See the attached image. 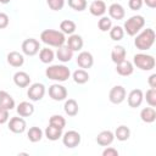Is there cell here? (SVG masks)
<instances>
[{
	"label": "cell",
	"instance_id": "ffe728a7",
	"mask_svg": "<svg viewBox=\"0 0 156 156\" xmlns=\"http://www.w3.org/2000/svg\"><path fill=\"white\" fill-rule=\"evenodd\" d=\"M126 56H127V51H126V49L122 45H116L112 49V51H111V60L116 65H118L122 61H124L126 60Z\"/></svg>",
	"mask_w": 156,
	"mask_h": 156
},
{
	"label": "cell",
	"instance_id": "7c38bea8",
	"mask_svg": "<svg viewBox=\"0 0 156 156\" xmlns=\"http://www.w3.org/2000/svg\"><path fill=\"white\" fill-rule=\"evenodd\" d=\"M144 100V93L140 90V89H133L129 94H128V98H127V101H128V105L133 108H136L141 105Z\"/></svg>",
	"mask_w": 156,
	"mask_h": 156
},
{
	"label": "cell",
	"instance_id": "52a82bcc",
	"mask_svg": "<svg viewBox=\"0 0 156 156\" xmlns=\"http://www.w3.org/2000/svg\"><path fill=\"white\" fill-rule=\"evenodd\" d=\"M40 43L34 38H28L22 43V52L27 56H34L39 52Z\"/></svg>",
	"mask_w": 156,
	"mask_h": 156
},
{
	"label": "cell",
	"instance_id": "b9f144b4",
	"mask_svg": "<svg viewBox=\"0 0 156 156\" xmlns=\"http://www.w3.org/2000/svg\"><path fill=\"white\" fill-rule=\"evenodd\" d=\"M102 156H118V151L112 146H106V149L102 151Z\"/></svg>",
	"mask_w": 156,
	"mask_h": 156
},
{
	"label": "cell",
	"instance_id": "60d3db41",
	"mask_svg": "<svg viewBox=\"0 0 156 156\" xmlns=\"http://www.w3.org/2000/svg\"><path fill=\"white\" fill-rule=\"evenodd\" d=\"M10 18L5 12H0V29H4L9 26Z\"/></svg>",
	"mask_w": 156,
	"mask_h": 156
},
{
	"label": "cell",
	"instance_id": "f6af8a7d",
	"mask_svg": "<svg viewBox=\"0 0 156 156\" xmlns=\"http://www.w3.org/2000/svg\"><path fill=\"white\" fill-rule=\"evenodd\" d=\"M11 0H0V4H9Z\"/></svg>",
	"mask_w": 156,
	"mask_h": 156
},
{
	"label": "cell",
	"instance_id": "4fadbf2b",
	"mask_svg": "<svg viewBox=\"0 0 156 156\" xmlns=\"http://www.w3.org/2000/svg\"><path fill=\"white\" fill-rule=\"evenodd\" d=\"M77 65L80 68H83V69L90 68L94 65V57H93V55L89 51H82V52H79L78 56H77Z\"/></svg>",
	"mask_w": 156,
	"mask_h": 156
},
{
	"label": "cell",
	"instance_id": "d590c367",
	"mask_svg": "<svg viewBox=\"0 0 156 156\" xmlns=\"http://www.w3.org/2000/svg\"><path fill=\"white\" fill-rule=\"evenodd\" d=\"M68 6L74 11L82 12L87 9V0H68Z\"/></svg>",
	"mask_w": 156,
	"mask_h": 156
},
{
	"label": "cell",
	"instance_id": "cb8c5ba5",
	"mask_svg": "<svg viewBox=\"0 0 156 156\" xmlns=\"http://www.w3.org/2000/svg\"><path fill=\"white\" fill-rule=\"evenodd\" d=\"M0 106L6 108V110H12L15 108V100L5 90H0Z\"/></svg>",
	"mask_w": 156,
	"mask_h": 156
},
{
	"label": "cell",
	"instance_id": "8d00e7d4",
	"mask_svg": "<svg viewBox=\"0 0 156 156\" xmlns=\"http://www.w3.org/2000/svg\"><path fill=\"white\" fill-rule=\"evenodd\" d=\"M144 98L146 99V102L151 107H155L156 106V88H150L149 90H146Z\"/></svg>",
	"mask_w": 156,
	"mask_h": 156
},
{
	"label": "cell",
	"instance_id": "484cf974",
	"mask_svg": "<svg viewBox=\"0 0 156 156\" xmlns=\"http://www.w3.org/2000/svg\"><path fill=\"white\" fill-rule=\"evenodd\" d=\"M63 110H65L66 115H68L69 117H74L78 113L79 107L74 99H68V100H66V102L63 105Z\"/></svg>",
	"mask_w": 156,
	"mask_h": 156
},
{
	"label": "cell",
	"instance_id": "5bb4252c",
	"mask_svg": "<svg viewBox=\"0 0 156 156\" xmlns=\"http://www.w3.org/2000/svg\"><path fill=\"white\" fill-rule=\"evenodd\" d=\"M113 140H115V134L111 130H102L96 136V143L100 146H105V147L111 145L113 143Z\"/></svg>",
	"mask_w": 156,
	"mask_h": 156
},
{
	"label": "cell",
	"instance_id": "1f68e13d",
	"mask_svg": "<svg viewBox=\"0 0 156 156\" xmlns=\"http://www.w3.org/2000/svg\"><path fill=\"white\" fill-rule=\"evenodd\" d=\"M54 57H55V54H54V51L51 49H49V48L40 49V51H39V58H40V61L43 63H50V62H52Z\"/></svg>",
	"mask_w": 156,
	"mask_h": 156
},
{
	"label": "cell",
	"instance_id": "4316f807",
	"mask_svg": "<svg viewBox=\"0 0 156 156\" xmlns=\"http://www.w3.org/2000/svg\"><path fill=\"white\" fill-rule=\"evenodd\" d=\"M45 136L51 140V141H55V140H58L61 136H62V129L57 128V127H54L51 124H49L45 129Z\"/></svg>",
	"mask_w": 156,
	"mask_h": 156
},
{
	"label": "cell",
	"instance_id": "44dd1931",
	"mask_svg": "<svg viewBox=\"0 0 156 156\" xmlns=\"http://www.w3.org/2000/svg\"><path fill=\"white\" fill-rule=\"evenodd\" d=\"M7 63L12 67H21L24 63V57L18 51H11L7 54Z\"/></svg>",
	"mask_w": 156,
	"mask_h": 156
},
{
	"label": "cell",
	"instance_id": "f546056e",
	"mask_svg": "<svg viewBox=\"0 0 156 156\" xmlns=\"http://www.w3.org/2000/svg\"><path fill=\"white\" fill-rule=\"evenodd\" d=\"M76 28H77L76 23H74L73 21H71V20H63V21L60 23V29H61V32H62L63 34L71 35V34L74 33Z\"/></svg>",
	"mask_w": 156,
	"mask_h": 156
},
{
	"label": "cell",
	"instance_id": "3957f363",
	"mask_svg": "<svg viewBox=\"0 0 156 156\" xmlns=\"http://www.w3.org/2000/svg\"><path fill=\"white\" fill-rule=\"evenodd\" d=\"M45 76L51 80L65 82L69 78L71 71L65 65H52V66H49L45 69Z\"/></svg>",
	"mask_w": 156,
	"mask_h": 156
},
{
	"label": "cell",
	"instance_id": "d4e9b609",
	"mask_svg": "<svg viewBox=\"0 0 156 156\" xmlns=\"http://www.w3.org/2000/svg\"><path fill=\"white\" fill-rule=\"evenodd\" d=\"M140 118L145 123H152L156 119V111L154 107H144L140 111Z\"/></svg>",
	"mask_w": 156,
	"mask_h": 156
},
{
	"label": "cell",
	"instance_id": "f1b7e54d",
	"mask_svg": "<svg viewBox=\"0 0 156 156\" xmlns=\"http://www.w3.org/2000/svg\"><path fill=\"white\" fill-rule=\"evenodd\" d=\"M27 138L32 143H38L43 138V130L39 127H30L29 130L27 132Z\"/></svg>",
	"mask_w": 156,
	"mask_h": 156
},
{
	"label": "cell",
	"instance_id": "4dcf8cb0",
	"mask_svg": "<svg viewBox=\"0 0 156 156\" xmlns=\"http://www.w3.org/2000/svg\"><path fill=\"white\" fill-rule=\"evenodd\" d=\"M73 80L77 84H85L89 80V74H88V72L85 69L79 68V69L73 72Z\"/></svg>",
	"mask_w": 156,
	"mask_h": 156
},
{
	"label": "cell",
	"instance_id": "ba28073f",
	"mask_svg": "<svg viewBox=\"0 0 156 156\" xmlns=\"http://www.w3.org/2000/svg\"><path fill=\"white\" fill-rule=\"evenodd\" d=\"M27 95L32 101H39L45 95V87L41 83H33L27 90Z\"/></svg>",
	"mask_w": 156,
	"mask_h": 156
},
{
	"label": "cell",
	"instance_id": "ab89813d",
	"mask_svg": "<svg viewBox=\"0 0 156 156\" xmlns=\"http://www.w3.org/2000/svg\"><path fill=\"white\" fill-rule=\"evenodd\" d=\"M10 116H9V110L4 108L0 106V124H5L9 121Z\"/></svg>",
	"mask_w": 156,
	"mask_h": 156
},
{
	"label": "cell",
	"instance_id": "ac0fdd59",
	"mask_svg": "<svg viewBox=\"0 0 156 156\" xmlns=\"http://www.w3.org/2000/svg\"><path fill=\"white\" fill-rule=\"evenodd\" d=\"M108 15L113 20H123L124 16H126V11H124V7L121 5V4H111L110 7H108Z\"/></svg>",
	"mask_w": 156,
	"mask_h": 156
},
{
	"label": "cell",
	"instance_id": "7bdbcfd3",
	"mask_svg": "<svg viewBox=\"0 0 156 156\" xmlns=\"http://www.w3.org/2000/svg\"><path fill=\"white\" fill-rule=\"evenodd\" d=\"M147 83H149L150 88H156V74H155V73H152V74L149 77Z\"/></svg>",
	"mask_w": 156,
	"mask_h": 156
},
{
	"label": "cell",
	"instance_id": "5b68a950",
	"mask_svg": "<svg viewBox=\"0 0 156 156\" xmlns=\"http://www.w3.org/2000/svg\"><path fill=\"white\" fill-rule=\"evenodd\" d=\"M133 63L138 68H140L141 71H151L155 67V58L151 55L139 52V54H135L134 55Z\"/></svg>",
	"mask_w": 156,
	"mask_h": 156
},
{
	"label": "cell",
	"instance_id": "ee69618b",
	"mask_svg": "<svg viewBox=\"0 0 156 156\" xmlns=\"http://www.w3.org/2000/svg\"><path fill=\"white\" fill-rule=\"evenodd\" d=\"M144 4H146V6H149L150 9H155L156 7V0H143Z\"/></svg>",
	"mask_w": 156,
	"mask_h": 156
},
{
	"label": "cell",
	"instance_id": "9c48e42d",
	"mask_svg": "<svg viewBox=\"0 0 156 156\" xmlns=\"http://www.w3.org/2000/svg\"><path fill=\"white\" fill-rule=\"evenodd\" d=\"M126 95H127L126 89L122 85H115L108 93V100L115 105H119L124 101Z\"/></svg>",
	"mask_w": 156,
	"mask_h": 156
},
{
	"label": "cell",
	"instance_id": "30bf717a",
	"mask_svg": "<svg viewBox=\"0 0 156 156\" xmlns=\"http://www.w3.org/2000/svg\"><path fill=\"white\" fill-rule=\"evenodd\" d=\"M49 96L55 101H63L67 98V89L61 84H52L49 87Z\"/></svg>",
	"mask_w": 156,
	"mask_h": 156
},
{
	"label": "cell",
	"instance_id": "8992f818",
	"mask_svg": "<svg viewBox=\"0 0 156 156\" xmlns=\"http://www.w3.org/2000/svg\"><path fill=\"white\" fill-rule=\"evenodd\" d=\"M82 136L77 130H68L62 135V143L68 149H74L80 144Z\"/></svg>",
	"mask_w": 156,
	"mask_h": 156
},
{
	"label": "cell",
	"instance_id": "9a60e30c",
	"mask_svg": "<svg viewBox=\"0 0 156 156\" xmlns=\"http://www.w3.org/2000/svg\"><path fill=\"white\" fill-rule=\"evenodd\" d=\"M106 4L102 1V0H94L90 6H89V11L93 16H96V17H101L105 15L106 12Z\"/></svg>",
	"mask_w": 156,
	"mask_h": 156
},
{
	"label": "cell",
	"instance_id": "277c9868",
	"mask_svg": "<svg viewBox=\"0 0 156 156\" xmlns=\"http://www.w3.org/2000/svg\"><path fill=\"white\" fill-rule=\"evenodd\" d=\"M144 26H145V20H144V17L140 16V15H135V16L129 17V18L124 22L123 29H124V32H126L128 35L134 37V35H136V34L143 29Z\"/></svg>",
	"mask_w": 156,
	"mask_h": 156
},
{
	"label": "cell",
	"instance_id": "7402d4cb",
	"mask_svg": "<svg viewBox=\"0 0 156 156\" xmlns=\"http://www.w3.org/2000/svg\"><path fill=\"white\" fill-rule=\"evenodd\" d=\"M16 111H17L18 116H21V117H29L34 112V106L28 101H22L17 105Z\"/></svg>",
	"mask_w": 156,
	"mask_h": 156
},
{
	"label": "cell",
	"instance_id": "8fae6325",
	"mask_svg": "<svg viewBox=\"0 0 156 156\" xmlns=\"http://www.w3.org/2000/svg\"><path fill=\"white\" fill-rule=\"evenodd\" d=\"M27 128V123L26 121L20 116V117H12L9 121V129L15 133V134H21L26 130Z\"/></svg>",
	"mask_w": 156,
	"mask_h": 156
},
{
	"label": "cell",
	"instance_id": "83f0119b",
	"mask_svg": "<svg viewBox=\"0 0 156 156\" xmlns=\"http://www.w3.org/2000/svg\"><path fill=\"white\" fill-rule=\"evenodd\" d=\"M113 134H115V138H117V140L126 141L130 136V129L127 126H119V127L116 128V130H115Z\"/></svg>",
	"mask_w": 156,
	"mask_h": 156
},
{
	"label": "cell",
	"instance_id": "e575fe53",
	"mask_svg": "<svg viewBox=\"0 0 156 156\" xmlns=\"http://www.w3.org/2000/svg\"><path fill=\"white\" fill-rule=\"evenodd\" d=\"M98 27L101 32H107L112 27V20L107 16H101V18L98 22Z\"/></svg>",
	"mask_w": 156,
	"mask_h": 156
},
{
	"label": "cell",
	"instance_id": "603a6c76",
	"mask_svg": "<svg viewBox=\"0 0 156 156\" xmlns=\"http://www.w3.org/2000/svg\"><path fill=\"white\" fill-rule=\"evenodd\" d=\"M56 56L61 62H69L73 57V51L67 46V45H62L60 48H57L56 51Z\"/></svg>",
	"mask_w": 156,
	"mask_h": 156
},
{
	"label": "cell",
	"instance_id": "d6a6232c",
	"mask_svg": "<svg viewBox=\"0 0 156 156\" xmlns=\"http://www.w3.org/2000/svg\"><path fill=\"white\" fill-rule=\"evenodd\" d=\"M108 32H110V38L115 41H118L124 37V29L121 26H112Z\"/></svg>",
	"mask_w": 156,
	"mask_h": 156
},
{
	"label": "cell",
	"instance_id": "836d02e7",
	"mask_svg": "<svg viewBox=\"0 0 156 156\" xmlns=\"http://www.w3.org/2000/svg\"><path fill=\"white\" fill-rule=\"evenodd\" d=\"M49 124H51L54 127H57L60 129H63L65 126H66V119L61 115H52L49 119Z\"/></svg>",
	"mask_w": 156,
	"mask_h": 156
},
{
	"label": "cell",
	"instance_id": "6da1fadb",
	"mask_svg": "<svg viewBox=\"0 0 156 156\" xmlns=\"http://www.w3.org/2000/svg\"><path fill=\"white\" fill-rule=\"evenodd\" d=\"M40 40L54 48H60L65 45L66 43V37L61 30H55V29H44L40 33Z\"/></svg>",
	"mask_w": 156,
	"mask_h": 156
},
{
	"label": "cell",
	"instance_id": "d6986e66",
	"mask_svg": "<svg viewBox=\"0 0 156 156\" xmlns=\"http://www.w3.org/2000/svg\"><path fill=\"white\" fill-rule=\"evenodd\" d=\"M66 43H67V46L74 52V51H79L82 48H83V39L80 35L78 34H71L68 37V39H66Z\"/></svg>",
	"mask_w": 156,
	"mask_h": 156
},
{
	"label": "cell",
	"instance_id": "7a4b0ae2",
	"mask_svg": "<svg viewBox=\"0 0 156 156\" xmlns=\"http://www.w3.org/2000/svg\"><path fill=\"white\" fill-rule=\"evenodd\" d=\"M155 38L156 34L154 32L152 28H146L143 32H140L135 39H134V45L136 46V49H139L140 51H145L151 49V46L155 43Z\"/></svg>",
	"mask_w": 156,
	"mask_h": 156
},
{
	"label": "cell",
	"instance_id": "2e32d148",
	"mask_svg": "<svg viewBox=\"0 0 156 156\" xmlns=\"http://www.w3.org/2000/svg\"><path fill=\"white\" fill-rule=\"evenodd\" d=\"M13 83L18 87V88H26L30 84V77L27 72L23 71H18L13 74Z\"/></svg>",
	"mask_w": 156,
	"mask_h": 156
},
{
	"label": "cell",
	"instance_id": "f35d334b",
	"mask_svg": "<svg viewBox=\"0 0 156 156\" xmlns=\"http://www.w3.org/2000/svg\"><path fill=\"white\" fill-rule=\"evenodd\" d=\"M143 4H144L143 0H129V1H128V6H129V9L133 10V11L140 10L141 6H143Z\"/></svg>",
	"mask_w": 156,
	"mask_h": 156
},
{
	"label": "cell",
	"instance_id": "74e56055",
	"mask_svg": "<svg viewBox=\"0 0 156 156\" xmlns=\"http://www.w3.org/2000/svg\"><path fill=\"white\" fill-rule=\"evenodd\" d=\"M49 7L54 11H60L65 6V0H46Z\"/></svg>",
	"mask_w": 156,
	"mask_h": 156
},
{
	"label": "cell",
	"instance_id": "e0dca14e",
	"mask_svg": "<svg viewBox=\"0 0 156 156\" xmlns=\"http://www.w3.org/2000/svg\"><path fill=\"white\" fill-rule=\"evenodd\" d=\"M116 72L119 74V76H123V77H128L130 74H133L134 72V66L130 61L128 60H124L122 61L121 63L116 65Z\"/></svg>",
	"mask_w": 156,
	"mask_h": 156
}]
</instances>
